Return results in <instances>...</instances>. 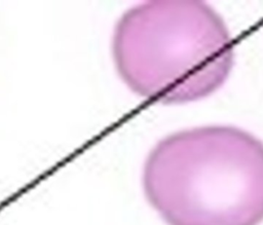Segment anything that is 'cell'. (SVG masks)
<instances>
[{
    "label": "cell",
    "mask_w": 263,
    "mask_h": 225,
    "mask_svg": "<svg viewBox=\"0 0 263 225\" xmlns=\"http://www.w3.org/2000/svg\"><path fill=\"white\" fill-rule=\"evenodd\" d=\"M118 74L137 95L179 105L206 98L228 79L234 43L203 1H147L126 10L113 34Z\"/></svg>",
    "instance_id": "obj_2"
},
{
    "label": "cell",
    "mask_w": 263,
    "mask_h": 225,
    "mask_svg": "<svg viewBox=\"0 0 263 225\" xmlns=\"http://www.w3.org/2000/svg\"><path fill=\"white\" fill-rule=\"evenodd\" d=\"M142 181L167 225L263 222V142L240 127L200 125L164 137L149 152Z\"/></svg>",
    "instance_id": "obj_1"
}]
</instances>
